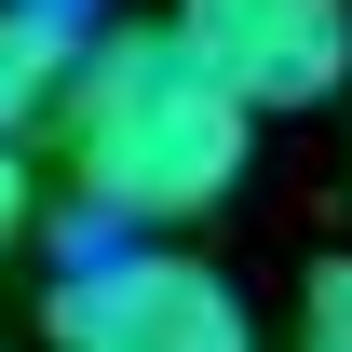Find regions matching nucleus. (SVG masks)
Here are the masks:
<instances>
[{
	"label": "nucleus",
	"instance_id": "1",
	"mask_svg": "<svg viewBox=\"0 0 352 352\" xmlns=\"http://www.w3.org/2000/svg\"><path fill=\"white\" fill-rule=\"evenodd\" d=\"M54 149H68V190H82L95 230H176V217H217L244 190V149L258 122L230 109V82L176 28H95L82 82L54 109Z\"/></svg>",
	"mask_w": 352,
	"mask_h": 352
},
{
	"label": "nucleus",
	"instance_id": "2",
	"mask_svg": "<svg viewBox=\"0 0 352 352\" xmlns=\"http://www.w3.org/2000/svg\"><path fill=\"white\" fill-rule=\"evenodd\" d=\"M41 339L54 352H258V311L190 244H109V230H82L68 271H54V298H41Z\"/></svg>",
	"mask_w": 352,
	"mask_h": 352
},
{
	"label": "nucleus",
	"instance_id": "3",
	"mask_svg": "<svg viewBox=\"0 0 352 352\" xmlns=\"http://www.w3.org/2000/svg\"><path fill=\"white\" fill-rule=\"evenodd\" d=\"M163 28L230 82L244 122H271V109H339V82H352V0H176Z\"/></svg>",
	"mask_w": 352,
	"mask_h": 352
},
{
	"label": "nucleus",
	"instance_id": "4",
	"mask_svg": "<svg viewBox=\"0 0 352 352\" xmlns=\"http://www.w3.org/2000/svg\"><path fill=\"white\" fill-rule=\"evenodd\" d=\"M82 41H95V14H68V0H0V149L54 135L68 82H82Z\"/></svg>",
	"mask_w": 352,
	"mask_h": 352
},
{
	"label": "nucleus",
	"instance_id": "5",
	"mask_svg": "<svg viewBox=\"0 0 352 352\" xmlns=\"http://www.w3.org/2000/svg\"><path fill=\"white\" fill-rule=\"evenodd\" d=\"M285 352H352V258H325L298 285V325H285Z\"/></svg>",
	"mask_w": 352,
	"mask_h": 352
},
{
	"label": "nucleus",
	"instance_id": "6",
	"mask_svg": "<svg viewBox=\"0 0 352 352\" xmlns=\"http://www.w3.org/2000/svg\"><path fill=\"white\" fill-rule=\"evenodd\" d=\"M41 230V176H28V149H0V258Z\"/></svg>",
	"mask_w": 352,
	"mask_h": 352
},
{
	"label": "nucleus",
	"instance_id": "7",
	"mask_svg": "<svg viewBox=\"0 0 352 352\" xmlns=\"http://www.w3.org/2000/svg\"><path fill=\"white\" fill-rule=\"evenodd\" d=\"M68 14H82V0H68Z\"/></svg>",
	"mask_w": 352,
	"mask_h": 352
}]
</instances>
